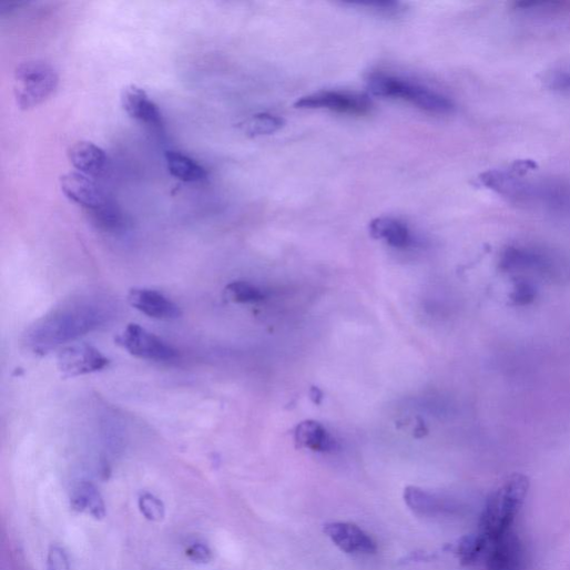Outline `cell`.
Masks as SVG:
<instances>
[{
  "label": "cell",
  "mask_w": 570,
  "mask_h": 570,
  "mask_svg": "<svg viewBox=\"0 0 570 570\" xmlns=\"http://www.w3.org/2000/svg\"><path fill=\"white\" fill-rule=\"evenodd\" d=\"M186 556L194 562L207 563L212 559V552L203 543H194L186 549Z\"/></svg>",
  "instance_id": "26"
},
{
  "label": "cell",
  "mask_w": 570,
  "mask_h": 570,
  "mask_svg": "<svg viewBox=\"0 0 570 570\" xmlns=\"http://www.w3.org/2000/svg\"><path fill=\"white\" fill-rule=\"evenodd\" d=\"M513 301L518 305H528L535 298V291L528 283H520L515 291Z\"/></svg>",
  "instance_id": "27"
},
{
  "label": "cell",
  "mask_w": 570,
  "mask_h": 570,
  "mask_svg": "<svg viewBox=\"0 0 570 570\" xmlns=\"http://www.w3.org/2000/svg\"><path fill=\"white\" fill-rule=\"evenodd\" d=\"M374 96L408 101L417 108L434 114H450L455 105L447 96L420 84L386 74H375L368 80Z\"/></svg>",
  "instance_id": "3"
},
{
  "label": "cell",
  "mask_w": 570,
  "mask_h": 570,
  "mask_svg": "<svg viewBox=\"0 0 570 570\" xmlns=\"http://www.w3.org/2000/svg\"><path fill=\"white\" fill-rule=\"evenodd\" d=\"M404 497L407 506L417 515H435L442 507L439 498L417 487H407Z\"/></svg>",
  "instance_id": "20"
},
{
  "label": "cell",
  "mask_w": 570,
  "mask_h": 570,
  "mask_svg": "<svg viewBox=\"0 0 570 570\" xmlns=\"http://www.w3.org/2000/svg\"><path fill=\"white\" fill-rule=\"evenodd\" d=\"M295 440L299 448L317 452H332L337 448L336 440L320 423L315 420L299 424L295 431Z\"/></svg>",
  "instance_id": "15"
},
{
  "label": "cell",
  "mask_w": 570,
  "mask_h": 570,
  "mask_svg": "<svg viewBox=\"0 0 570 570\" xmlns=\"http://www.w3.org/2000/svg\"><path fill=\"white\" fill-rule=\"evenodd\" d=\"M548 89L557 92H570V70H559L546 78Z\"/></svg>",
  "instance_id": "24"
},
{
  "label": "cell",
  "mask_w": 570,
  "mask_h": 570,
  "mask_svg": "<svg viewBox=\"0 0 570 570\" xmlns=\"http://www.w3.org/2000/svg\"><path fill=\"white\" fill-rule=\"evenodd\" d=\"M129 303L133 308L153 319L173 320L182 316L176 304L152 289H132L129 294Z\"/></svg>",
  "instance_id": "12"
},
{
  "label": "cell",
  "mask_w": 570,
  "mask_h": 570,
  "mask_svg": "<svg viewBox=\"0 0 570 570\" xmlns=\"http://www.w3.org/2000/svg\"><path fill=\"white\" fill-rule=\"evenodd\" d=\"M16 98L22 110H31L50 99L59 86V74L44 61H29L16 70Z\"/></svg>",
  "instance_id": "5"
},
{
  "label": "cell",
  "mask_w": 570,
  "mask_h": 570,
  "mask_svg": "<svg viewBox=\"0 0 570 570\" xmlns=\"http://www.w3.org/2000/svg\"><path fill=\"white\" fill-rule=\"evenodd\" d=\"M488 539L481 532L462 538L457 547V553L461 562L468 564L474 562L478 557L486 552Z\"/></svg>",
  "instance_id": "22"
},
{
  "label": "cell",
  "mask_w": 570,
  "mask_h": 570,
  "mask_svg": "<svg viewBox=\"0 0 570 570\" xmlns=\"http://www.w3.org/2000/svg\"><path fill=\"white\" fill-rule=\"evenodd\" d=\"M528 490L523 476H513L488 499L481 515V533L495 538L509 529L521 508Z\"/></svg>",
  "instance_id": "2"
},
{
  "label": "cell",
  "mask_w": 570,
  "mask_h": 570,
  "mask_svg": "<svg viewBox=\"0 0 570 570\" xmlns=\"http://www.w3.org/2000/svg\"><path fill=\"white\" fill-rule=\"evenodd\" d=\"M224 295L234 304H256L264 299V294L255 285L244 281L230 283Z\"/></svg>",
  "instance_id": "21"
},
{
  "label": "cell",
  "mask_w": 570,
  "mask_h": 570,
  "mask_svg": "<svg viewBox=\"0 0 570 570\" xmlns=\"http://www.w3.org/2000/svg\"><path fill=\"white\" fill-rule=\"evenodd\" d=\"M110 360L89 345L69 347L59 356V369L64 378H74L105 369Z\"/></svg>",
  "instance_id": "10"
},
{
  "label": "cell",
  "mask_w": 570,
  "mask_h": 570,
  "mask_svg": "<svg viewBox=\"0 0 570 570\" xmlns=\"http://www.w3.org/2000/svg\"><path fill=\"white\" fill-rule=\"evenodd\" d=\"M109 319L108 307L94 303H77L60 308L40 320L28 335L29 345L47 354L102 327Z\"/></svg>",
  "instance_id": "1"
},
{
  "label": "cell",
  "mask_w": 570,
  "mask_h": 570,
  "mask_svg": "<svg viewBox=\"0 0 570 570\" xmlns=\"http://www.w3.org/2000/svg\"><path fill=\"white\" fill-rule=\"evenodd\" d=\"M63 193L74 203L93 214L95 223L108 231L116 230L121 218L112 208L104 191L82 173H68L60 179Z\"/></svg>",
  "instance_id": "4"
},
{
  "label": "cell",
  "mask_w": 570,
  "mask_h": 570,
  "mask_svg": "<svg viewBox=\"0 0 570 570\" xmlns=\"http://www.w3.org/2000/svg\"><path fill=\"white\" fill-rule=\"evenodd\" d=\"M324 532L346 553H374L377 551L376 541L355 523H327Z\"/></svg>",
  "instance_id": "11"
},
{
  "label": "cell",
  "mask_w": 570,
  "mask_h": 570,
  "mask_svg": "<svg viewBox=\"0 0 570 570\" xmlns=\"http://www.w3.org/2000/svg\"><path fill=\"white\" fill-rule=\"evenodd\" d=\"M116 344L130 355L150 362H171L179 356L171 345L139 325H130L116 338Z\"/></svg>",
  "instance_id": "7"
},
{
  "label": "cell",
  "mask_w": 570,
  "mask_h": 570,
  "mask_svg": "<svg viewBox=\"0 0 570 570\" xmlns=\"http://www.w3.org/2000/svg\"><path fill=\"white\" fill-rule=\"evenodd\" d=\"M121 102L130 118L150 126H162V112L143 89L136 85L126 86L122 92Z\"/></svg>",
  "instance_id": "13"
},
{
  "label": "cell",
  "mask_w": 570,
  "mask_h": 570,
  "mask_svg": "<svg viewBox=\"0 0 570 570\" xmlns=\"http://www.w3.org/2000/svg\"><path fill=\"white\" fill-rule=\"evenodd\" d=\"M486 556L488 570H527L525 547L511 529L488 539Z\"/></svg>",
  "instance_id": "8"
},
{
  "label": "cell",
  "mask_w": 570,
  "mask_h": 570,
  "mask_svg": "<svg viewBox=\"0 0 570 570\" xmlns=\"http://www.w3.org/2000/svg\"><path fill=\"white\" fill-rule=\"evenodd\" d=\"M73 166L86 176H101L105 173L109 157L104 150L91 142H78L69 150Z\"/></svg>",
  "instance_id": "14"
},
{
  "label": "cell",
  "mask_w": 570,
  "mask_h": 570,
  "mask_svg": "<svg viewBox=\"0 0 570 570\" xmlns=\"http://www.w3.org/2000/svg\"><path fill=\"white\" fill-rule=\"evenodd\" d=\"M142 515L151 521H161L165 516L164 503L154 495L145 492L139 499Z\"/></svg>",
  "instance_id": "23"
},
{
  "label": "cell",
  "mask_w": 570,
  "mask_h": 570,
  "mask_svg": "<svg viewBox=\"0 0 570 570\" xmlns=\"http://www.w3.org/2000/svg\"><path fill=\"white\" fill-rule=\"evenodd\" d=\"M521 205L535 206L544 212L570 218V181L564 179L527 180Z\"/></svg>",
  "instance_id": "6"
},
{
  "label": "cell",
  "mask_w": 570,
  "mask_h": 570,
  "mask_svg": "<svg viewBox=\"0 0 570 570\" xmlns=\"http://www.w3.org/2000/svg\"><path fill=\"white\" fill-rule=\"evenodd\" d=\"M48 570H71V563L65 550L52 546L48 557Z\"/></svg>",
  "instance_id": "25"
},
{
  "label": "cell",
  "mask_w": 570,
  "mask_h": 570,
  "mask_svg": "<svg viewBox=\"0 0 570 570\" xmlns=\"http://www.w3.org/2000/svg\"><path fill=\"white\" fill-rule=\"evenodd\" d=\"M370 235L384 240L389 245L405 248L413 242L409 228L405 223L393 217H378L369 225Z\"/></svg>",
  "instance_id": "16"
},
{
  "label": "cell",
  "mask_w": 570,
  "mask_h": 570,
  "mask_svg": "<svg viewBox=\"0 0 570 570\" xmlns=\"http://www.w3.org/2000/svg\"><path fill=\"white\" fill-rule=\"evenodd\" d=\"M165 161L172 176L187 183L206 179V170L194 159L176 151H167Z\"/></svg>",
  "instance_id": "18"
},
{
  "label": "cell",
  "mask_w": 570,
  "mask_h": 570,
  "mask_svg": "<svg viewBox=\"0 0 570 570\" xmlns=\"http://www.w3.org/2000/svg\"><path fill=\"white\" fill-rule=\"evenodd\" d=\"M283 126L282 118L268 113L252 115L238 124V129L248 138L271 135Z\"/></svg>",
  "instance_id": "19"
},
{
  "label": "cell",
  "mask_w": 570,
  "mask_h": 570,
  "mask_svg": "<svg viewBox=\"0 0 570 570\" xmlns=\"http://www.w3.org/2000/svg\"><path fill=\"white\" fill-rule=\"evenodd\" d=\"M295 106L301 110H329L348 114H365L371 109L369 99L365 95L323 92L302 98Z\"/></svg>",
  "instance_id": "9"
},
{
  "label": "cell",
  "mask_w": 570,
  "mask_h": 570,
  "mask_svg": "<svg viewBox=\"0 0 570 570\" xmlns=\"http://www.w3.org/2000/svg\"><path fill=\"white\" fill-rule=\"evenodd\" d=\"M71 506L78 512H86L100 520L106 515L104 500L98 488L88 481L80 482L71 498Z\"/></svg>",
  "instance_id": "17"
}]
</instances>
